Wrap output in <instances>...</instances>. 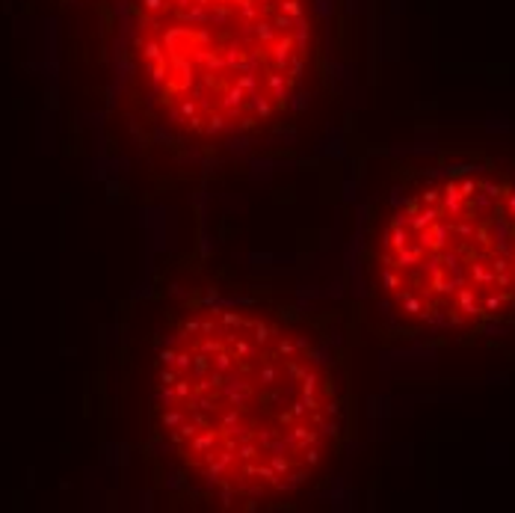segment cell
Segmentation results:
<instances>
[{
	"label": "cell",
	"instance_id": "1",
	"mask_svg": "<svg viewBox=\"0 0 515 513\" xmlns=\"http://www.w3.org/2000/svg\"><path fill=\"white\" fill-rule=\"evenodd\" d=\"M151 430L175 475L231 508L317 487L346 433L341 371L287 312L199 303L154 347Z\"/></svg>",
	"mask_w": 515,
	"mask_h": 513
},
{
	"label": "cell",
	"instance_id": "2",
	"mask_svg": "<svg viewBox=\"0 0 515 513\" xmlns=\"http://www.w3.org/2000/svg\"><path fill=\"white\" fill-rule=\"evenodd\" d=\"M364 285L403 335L515 326V151L453 148L406 163L376 193Z\"/></svg>",
	"mask_w": 515,
	"mask_h": 513
},
{
	"label": "cell",
	"instance_id": "3",
	"mask_svg": "<svg viewBox=\"0 0 515 513\" xmlns=\"http://www.w3.org/2000/svg\"><path fill=\"white\" fill-rule=\"evenodd\" d=\"M311 0H136L133 63L157 125L193 145L273 133L314 71Z\"/></svg>",
	"mask_w": 515,
	"mask_h": 513
}]
</instances>
